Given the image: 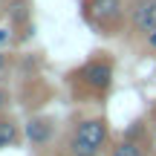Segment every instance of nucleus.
I'll return each instance as SVG.
<instances>
[{"label":"nucleus","instance_id":"10","mask_svg":"<svg viewBox=\"0 0 156 156\" xmlns=\"http://www.w3.org/2000/svg\"><path fill=\"white\" fill-rule=\"evenodd\" d=\"M9 107H12V93L0 84V116H3V113H9Z\"/></svg>","mask_w":156,"mask_h":156},{"label":"nucleus","instance_id":"6","mask_svg":"<svg viewBox=\"0 0 156 156\" xmlns=\"http://www.w3.org/2000/svg\"><path fill=\"white\" fill-rule=\"evenodd\" d=\"M3 15L9 17V29L15 35V41H29L32 38V3L29 0H9L3 9Z\"/></svg>","mask_w":156,"mask_h":156},{"label":"nucleus","instance_id":"4","mask_svg":"<svg viewBox=\"0 0 156 156\" xmlns=\"http://www.w3.org/2000/svg\"><path fill=\"white\" fill-rule=\"evenodd\" d=\"M23 139H26L32 153H46L58 142V119L35 113L23 122Z\"/></svg>","mask_w":156,"mask_h":156},{"label":"nucleus","instance_id":"14","mask_svg":"<svg viewBox=\"0 0 156 156\" xmlns=\"http://www.w3.org/2000/svg\"><path fill=\"white\" fill-rule=\"evenodd\" d=\"M0 15H3V6H0Z\"/></svg>","mask_w":156,"mask_h":156},{"label":"nucleus","instance_id":"5","mask_svg":"<svg viewBox=\"0 0 156 156\" xmlns=\"http://www.w3.org/2000/svg\"><path fill=\"white\" fill-rule=\"evenodd\" d=\"M127 3V29L136 38L156 32V0H124Z\"/></svg>","mask_w":156,"mask_h":156},{"label":"nucleus","instance_id":"3","mask_svg":"<svg viewBox=\"0 0 156 156\" xmlns=\"http://www.w3.org/2000/svg\"><path fill=\"white\" fill-rule=\"evenodd\" d=\"M81 17L104 38H116L127 29V3L124 0H84Z\"/></svg>","mask_w":156,"mask_h":156},{"label":"nucleus","instance_id":"15","mask_svg":"<svg viewBox=\"0 0 156 156\" xmlns=\"http://www.w3.org/2000/svg\"><path fill=\"white\" fill-rule=\"evenodd\" d=\"M153 156H156V153H153Z\"/></svg>","mask_w":156,"mask_h":156},{"label":"nucleus","instance_id":"7","mask_svg":"<svg viewBox=\"0 0 156 156\" xmlns=\"http://www.w3.org/2000/svg\"><path fill=\"white\" fill-rule=\"evenodd\" d=\"M153 139H130V136H119L110 142L107 156H153Z\"/></svg>","mask_w":156,"mask_h":156},{"label":"nucleus","instance_id":"9","mask_svg":"<svg viewBox=\"0 0 156 156\" xmlns=\"http://www.w3.org/2000/svg\"><path fill=\"white\" fill-rule=\"evenodd\" d=\"M9 69H12V55L6 49H0V84L6 81V75H9Z\"/></svg>","mask_w":156,"mask_h":156},{"label":"nucleus","instance_id":"1","mask_svg":"<svg viewBox=\"0 0 156 156\" xmlns=\"http://www.w3.org/2000/svg\"><path fill=\"white\" fill-rule=\"evenodd\" d=\"M69 90L81 101H104L116 84V58L110 52H93L87 61L69 69Z\"/></svg>","mask_w":156,"mask_h":156},{"label":"nucleus","instance_id":"13","mask_svg":"<svg viewBox=\"0 0 156 156\" xmlns=\"http://www.w3.org/2000/svg\"><path fill=\"white\" fill-rule=\"evenodd\" d=\"M145 41H147V44H151V46H153V49H156V32H151V35H147V38H145Z\"/></svg>","mask_w":156,"mask_h":156},{"label":"nucleus","instance_id":"11","mask_svg":"<svg viewBox=\"0 0 156 156\" xmlns=\"http://www.w3.org/2000/svg\"><path fill=\"white\" fill-rule=\"evenodd\" d=\"M15 41V35H12V29L9 26H0V49H3L6 44H12Z\"/></svg>","mask_w":156,"mask_h":156},{"label":"nucleus","instance_id":"12","mask_svg":"<svg viewBox=\"0 0 156 156\" xmlns=\"http://www.w3.org/2000/svg\"><path fill=\"white\" fill-rule=\"evenodd\" d=\"M147 124H151V133H153V139H156V104L151 107V113H147Z\"/></svg>","mask_w":156,"mask_h":156},{"label":"nucleus","instance_id":"2","mask_svg":"<svg viewBox=\"0 0 156 156\" xmlns=\"http://www.w3.org/2000/svg\"><path fill=\"white\" fill-rule=\"evenodd\" d=\"M110 122L101 113H84L75 116L67 136L61 139L58 156H107L110 151Z\"/></svg>","mask_w":156,"mask_h":156},{"label":"nucleus","instance_id":"8","mask_svg":"<svg viewBox=\"0 0 156 156\" xmlns=\"http://www.w3.org/2000/svg\"><path fill=\"white\" fill-rule=\"evenodd\" d=\"M23 139V127L15 116L3 113L0 116V151H9V147H17Z\"/></svg>","mask_w":156,"mask_h":156}]
</instances>
